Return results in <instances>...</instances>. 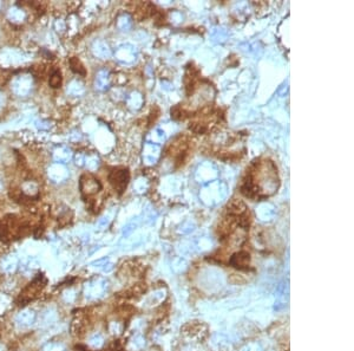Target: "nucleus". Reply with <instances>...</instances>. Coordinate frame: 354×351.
I'll use <instances>...</instances> for the list:
<instances>
[{
	"label": "nucleus",
	"mask_w": 354,
	"mask_h": 351,
	"mask_svg": "<svg viewBox=\"0 0 354 351\" xmlns=\"http://www.w3.org/2000/svg\"><path fill=\"white\" fill-rule=\"evenodd\" d=\"M278 172L272 161H255L243 179L241 192L250 199L267 198L278 188Z\"/></svg>",
	"instance_id": "nucleus-1"
},
{
	"label": "nucleus",
	"mask_w": 354,
	"mask_h": 351,
	"mask_svg": "<svg viewBox=\"0 0 354 351\" xmlns=\"http://www.w3.org/2000/svg\"><path fill=\"white\" fill-rule=\"evenodd\" d=\"M46 285V278L43 275L37 276L35 279H33L32 283H30L28 286L23 290V292L21 293L18 299L19 305H26L32 300H35L37 297L41 295V292L43 291Z\"/></svg>",
	"instance_id": "nucleus-2"
},
{
	"label": "nucleus",
	"mask_w": 354,
	"mask_h": 351,
	"mask_svg": "<svg viewBox=\"0 0 354 351\" xmlns=\"http://www.w3.org/2000/svg\"><path fill=\"white\" fill-rule=\"evenodd\" d=\"M129 180L130 173L128 168H116L109 174V181L113 187V189H116L118 194L124 192L129 183Z\"/></svg>",
	"instance_id": "nucleus-3"
},
{
	"label": "nucleus",
	"mask_w": 354,
	"mask_h": 351,
	"mask_svg": "<svg viewBox=\"0 0 354 351\" xmlns=\"http://www.w3.org/2000/svg\"><path fill=\"white\" fill-rule=\"evenodd\" d=\"M249 262H250L249 253L245 252V251H241V252L236 253V255H234L232 257V259H230V264H232L233 266L238 267L240 270L247 269L249 265Z\"/></svg>",
	"instance_id": "nucleus-4"
},
{
	"label": "nucleus",
	"mask_w": 354,
	"mask_h": 351,
	"mask_svg": "<svg viewBox=\"0 0 354 351\" xmlns=\"http://www.w3.org/2000/svg\"><path fill=\"white\" fill-rule=\"evenodd\" d=\"M70 68H71L72 72L77 73V75H81V76H85L86 71L84 65L82 64V62L79 61L77 57H72L71 59H70Z\"/></svg>",
	"instance_id": "nucleus-5"
},
{
	"label": "nucleus",
	"mask_w": 354,
	"mask_h": 351,
	"mask_svg": "<svg viewBox=\"0 0 354 351\" xmlns=\"http://www.w3.org/2000/svg\"><path fill=\"white\" fill-rule=\"evenodd\" d=\"M49 84L53 89L61 88V85H62V73H61V71H59L58 69L52 70L51 75H50V78H49Z\"/></svg>",
	"instance_id": "nucleus-6"
}]
</instances>
